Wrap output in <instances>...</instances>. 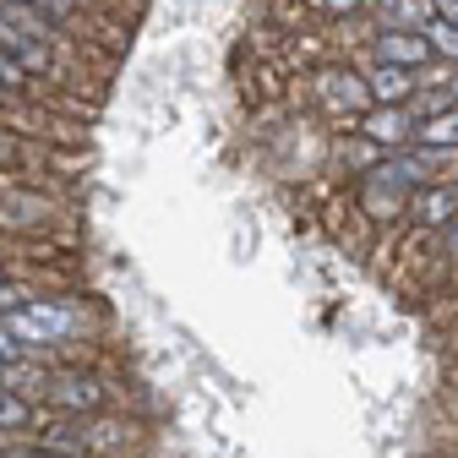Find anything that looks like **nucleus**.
Segmentation results:
<instances>
[{
	"instance_id": "1",
	"label": "nucleus",
	"mask_w": 458,
	"mask_h": 458,
	"mask_svg": "<svg viewBox=\"0 0 458 458\" xmlns=\"http://www.w3.org/2000/svg\"><path fill=\"white\" fill-rule=\"evenodd\" d=\"M6 327L17 333V344H28V355H49V350H72L98 327V306L88 295H38L22 311L6 317Z\"/></svg>"
},
{
	"instance_id": "2",
	"label": "nucleus",
	"mask_w": 458,
	"mask_h": 458,
	"mask_svg": "<svg viewBox=\"0 0 458 458\" xmlns=\"http://www.w3.org/2000/svg\"><path fill=\"white\" fill-rule=\"evenodd\" d=\"M301 93H306V104L322 114V121H344V131H355L366 114L377 109V98L366 88V72L360 66H344V61L306 66L301 72Z\"/></svg>"
},
{
	"instance_id": "3",
	"label": "nucleus",
	"mask_w": 458,
	"mask_h": 458,
	"mask_svg": "<svg viewBox=\"0 0 458 458\" xmlns=\"http://www.w3.org/2000/svg\"><path fill=\"white\" fill-rule=\"evenodd\" d=\"M0 49L12 55V61L61 104V98H77L82 88H88V61H77V55H66V49H55V44H38V38H28V33H17L12 22H0Z\"/></svg>"
},
{
	"instance_id": "4",
	"label": "nucleus",
	"mask_w": 458,
	"mask_h": 458,
	"mask_svg": "<svg viewBox=\"0 0 458 458\" xmlns=\"http://www.w3.org/2000/svg\"><path fill=\"white\" fill-rule=\"evenodd\" d=\"M22 6H33L38 17H49L66 38H77L88 55H98L104 66L126 49V22L109 17V12H98L93 0H22Z\"/></svg>"
},
{
	"instance_id": "5",
	"label": "nucleus",
	"mask_w": 458,
	"mask_h": 458,
	"mask_svg": "<svg viewBox=\"0 0 458 458\" xmlns=\"http://www.w3.org/2000/svg\"><path fill=\"white\" fill-rule=\"evenodd\" d=\"M38 404H44V415H61V420H93V415L114 410V398H109L104 371H93L82 360H61V366H49Z\"/></svg>"
},
{
	"instance_id": "6",
	"label": "nucleus",
	"mask_w": 458,
	"mask_h": 458,
	"mask_svg": "<svg viewBox=\"0 0 458 458\" xmlns=\"http://www.w3.org/2000/svg\"><path fill=\"white\" fill-rule=\"evenodd\" d=\"M61 197L55 191H38L33 181H6L0 186V235H44V229H55V218H61Z\"/></svg>"
},
{
	"instance_id": "7",
	"label": "nucleus",
	"mask_w": 458,
	"mask_h": 458,
	"mask_svg": "<svg viewBox=\"0 0 458 458\" xmlns=\"http://www.w3.org/2000/svg\"><path fill=\"white\" fill-rule=\"evenodd\" d=\"M404 224L415 235H442V229H453L458 224V181H431L426 191H415Z\"/></svg>"
},
{
	"instance_id": "8",
	"label": "nucleus",
	"mask_w": 458,
	"mask_h": 458,
	"mask_svg": "<svg viewBox=\"0 0 458 458\" xmlns=\"http://www.w3.org/2000/svg\"><path fill=\"white\" fill-rule=\"evenodd\" d=\"M371 55L382 66H398V72H426L437 55L426 44V33H393V28H377L371 33Z\"/></svg>"
},
{
	"instance_id": "9",
	"label": "nucleus",
	"mask_w": 458,
	"mask_h": 458,
	"mask_svg": "<svg viewBox=\"0 0 458 458\" xmlns=\"http://www.w3.org/2000/svg\"><path fill=\"white\" fill-rule=\"evenodd\" d=\"M415 126H420L415 109H382V104H377L355 131H360L366 142H377L382 153H404V148H415Z\"/></svg>"
},
{
	"instance_id": "10",
	"label": "nucleus",
	"mask_w": 458,
	"mask_h": 458,
	"mask_svg": "<svg viewBox=\"0 0 458 458\" xmlns=\"http://www.w3.org/2000/svg\"><path fill=\"white\" fill-rule=\"evenodd\" d=\"M137 442H142V431L126 420V415H93L88 420V447H93V458H126V453H137Z\"/></svg>"
},
{
	"instance_id": "11",
	"label": "nucleus",
	"mask_w": 458,
	"mask_h": 458,
	"mask_svg": "<svg viewBox=\"0 0 458 458\" xmlns=\"http://www.w3.org/2000/svg\"><path fill=\"white\" fill-rule=\"evenodd\" d=\"M49 148L38 137H17V131H0V186L6 181H28L33 169H44Z\"/></svg>"
},
{
	"instance_id": "12",
	"label": "nucleus",
	"mask_w": 458,
	"mask_h": 458,
	"mask_svg": "<svg viewBox=\"0 0 458 458\" xmlns=\"http://www.w3.org/2000/svg\"><path fill=\"white\" fill-rule=\"evenodd\" d=\"M366 88H371V98H377L382 109H410L415 93H420L415 72H398V66H382V61L366 66Z\"/></svg>"
},
{
	"instance_id": "13",
	"label": "nucleus",
	"mask_w": 458,
	"mask_h": 458,
	"mask_svg": "<svg viewBox=\"0 0 458 458\" xmlns=\"http://www.w3.org/2000/svg\"><path fill=\"white\" fill-rule=\"evenodd\" d=\"M0 131H17V137H49V109L44 104H28L17 93H0Z\"/></svg>"
},
{
	"instance_id": "14",
	"label": "nucleus",
	"mask_w": 458,
	"mask_h": 458,
	"mask_svg": "<svg viewBox=\"0 0 458 458\" xmlns=\"http://www.w3.org/2000/svg\"><path fill=\"white\" fill-rule=\"evenodd\" d=\"M38 426H44V404H33V398H22L12 387H0V437H22L28 442V431L38 437Z\"/></svg>"
},
{
	"instance_id": "15",
	"label": "nucleus",
	"mask_w": 458,
	"mask_h": 458,
	"mask_svg": "<svg viewBox=\"0 0 458 458\" xmlns=\"http://www.w3.org/2000/svg\"><path fill=\"white\" fill-rule=\"evenodd\" d=\"M371 17L377 28H393V33H426L431 6L426 0H371Z\"/></svg>"
},
{
	"instance_id": "16",
	"label": "nucleus",
	"mask_w": 458,
	"mask_h": 458,
	"mask_svg": "<svg viewBox=\"0 0 458 458\" xmlns=\"http://www.w3.org/2000/svg\"><path fill=\"white\" fill-rule=\"evenodd\" d=\"M415 148H426V153H458V104L426 114V121L415 126Z\"/></svg>"
},
{
	"instance_id": "17",
	"label": "nucleus",
	"mask_w": 458,
	"mask_h": 458,
	"mask_svg": "<svg viewBox=\"0 0 458 458\" xmlns=\"http://www.w3.org/2000/svg\"><path fill=\"white\" fill-rule=\"evenodd\" d=\"M0 93H17V98H28V104H44V109L55 104V98H49V93H44V88H38V82H33L28 72H22V66L12 61L6 49H0Z\"/></svg>"
},
{
	"instance_id": "18",
	"label": "nucleus",
	"mask_w": 458,
	"mask_h": 458,
	"mask_svg": "<svg viewBox=\"0 0 458 458\" xmlns=\"http://www.w3.org/2000/svg\"><path fill=\"white\" fill-rule=\"evenodd\" d=\"M426 44H431V55H437V61L458 66V22H442V17H431V22H426Z\"/></svg>"
},
{
	"instance_id": "19",
	"label": "nucleus",
	"mask_w": 458,
	"mask_h": 458,
	"mask_svg": "<svg viewBox=\"0 0 458 458\" xmlns=\"http://www.w3.org/2000/svg\"><path fill=\"white\" fill-rule=\"evenodd\" d=\"M306 6L317 17H327V22H355V17L371 12V0H306Z\"/></svg>"
},
{
	"instance_id": "20",
	"label": "nucleus",
	"mask_w": 458,
	"mask_h": 458,
	"mask_svg": "<svg viewBox=\"0 0 458 458\" xmlns=\"http://www.w3.org/2000/svg\"><path fill=\"white\" fill-rule=\"evenodd\" d=\"M0 458H55V453L28 437V442H0Z\"/></svg>"
},
{
	"instance_id": "21",
	"label": "nucleus",
	"mask_w": 458,
	"mask_h": 458,
	"mask_svg": "<svg viewBox=\"0 0 458 458\" xmlns=\"http://www.w3.org/2000/svg\"><path fill=\"white\" fill-rule=\"evenodd\" d=\"M98 12H109V17H121V22H131L137 12H142V0H93Z\"/></svg>"
},
{
	"instance_id": "22",
	"label": "nucleus",
	"mask_w": 458,
	"mask_h": 458,
	"mask_svg": "<svg viewBox=\"0 0 458 458\" xmlns=\"http://www.w3.org/2000/svg\"><path fill=\"white\" fill-rule=\"evenodd\" d=\"M437 241H442V257H447V262H458V224H453V229H442Z\"/></svg>"
},
{
	"instance_id": "23",
	"label": "nucleus",
	"mask_w": 458,
	"mask_h": 458,
	"mask_svg": "<svg viewBox=\"0 0 458 458\" xmlns=\"http://www.w3.org/2000/svg\"><path fill=\"white\" fill-rule=\"evenodd\" d=\"M12 278H17V273H12V267H6V262H0V284H12Z\"/></svg>"
},
{
	"instance_id": "24",
	"label": "nucleus",
	"mask_w": 458,
	"mask_h": 458,
	"mask_svg": "<svg viewBox=\"0 0 458 458\" xmlns=\"http://www.w3.org/2000/svg\"><path fill=\"white\" fill-rule=\"evenodd\" d=\"M447 93H453V104H458V82H447Z\"/></svg>"
},
{
	"instance_id": "25",
	"label": "nucleus",
	"mask_w": 458,
	"mask_h": 458,
	"mask_svg": "<svg viewBox=\"0 0 458 458\" xmlns=\"http://www.w3.org/2000/svg\"><path fill=\"white\" fill-rule=\"evenodd\" d=\"M0 387H6V366H0Z\"/></svg>"
}]
</instances>
